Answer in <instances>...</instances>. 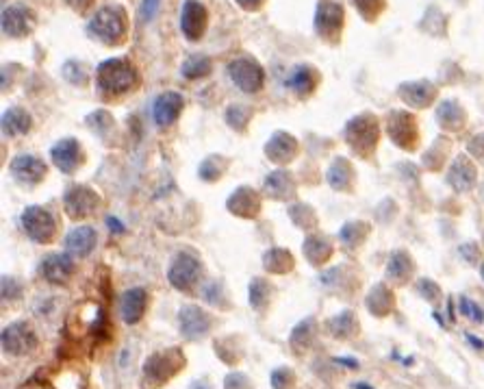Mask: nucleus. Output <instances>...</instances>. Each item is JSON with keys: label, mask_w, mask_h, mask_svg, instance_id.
Here are the masks:
<instances>
[{"label": "nucleus", "mask_w": 484, "mask_h": 389, "mask_svg": "<svg viewBox=\"0 0 484 389\" xmlns=\"http://www.w3.org/2000/svg\"><path fill=\"white\" fill-rule=\"evenodd\" d=\"M98 92L105 96H122L139 85L137 70L120 57L107 59L98 66Z\"/></svg>", "instance_id": "nucleus-1"}, {"label": "nucleus", "mask_w": 484, "mask_h": 389, "mask_svg": "<svg viewBox=\"0 0 484 389\" xmlns=\"http://www.w3.org/2000/svg\"><path fill=\"white\" fill-rule=\"evenodd\" d=\"M126 29H129V18H126V11L122 7L109 5L103 7L100 11H96V16L89 20L87 24V35L103 42V44H120L126 35Z\"/></svg>", "instance_id": "nucleus-2"}, {"label": "nucleus", "mask_w": 484, "mask_h": 389, "mask_svg": "<svg viewBox=\"0 0 484 389\" xmlns=\"http://www.w3.org/2000/svg\"><path fill=\"white\" fill-rule=\"evenodd\" d=\"M343 7L333 0H321L315 13V31L326 42H337L343 29Z\"/></svg>", "instance_id": "nucleus-3"}, {"label": "nucleus", "mask_w": 484, "mask_h": 389, "mask_svg": "<svg viewBox=\"0 0 484 389\" xmlns=\"http://www.w3.org/2000/svg\"><path fill=\"white\" fill-rule=\"evenodd\" d=\"M228 72H231L233 83L246 94H254V92H259L263 87V81H265L263 68L254 59H250V57L235 59L231 66H228Z\"/></svg>", "instance_id": "nucleus-4"}, {"label": "nucleus", "mask_w": 484, "mask_h": 389, "mask_svg": "<svg viewBox=\"0 0 484 389\" xmlns=\"http://www.w3.org/2000/svg\"><path fill=\"white\" fill-rule=\"evenodd\" d=\"M345 137L352 144V148L361 154H367L374 150L378 142V122L374 116H359L354 118L348 128H345Z\"/></svg>", "instance_id": "nucleus-5"}, {"label": "nucleus", "mask_w": 484, "mask_h": 389, "mask_svg": "<svg viewBox=\"0 0 484 389\" xmlns=\"http://www.w3.org/2000/svg\"><path fill=\"white\" fill-rule=\"evenodd\" d=\"M22 226L39 244H46V242L53 240L55 230H57L53 216H50L46 209H42V206H29V209L22 214Z\"/></svg>", "instance_id": "nucleus-6"}, {"label": "nucleus", "mask_w": 484, "mask_h": 389, "mask_svg": "<svg viewBox=\"0 0 484 389\" xmlns=\"http://www.w3.org/2000/svg\"><path fill=\"white\" fill-rule=\"evenodd\" d=\"M35 27V16L27 5H11L3 11V31L11 37H27Z\"/></svg>", "instance_id": "nucleus-7"}, {"label": "nucleus", "mask_w": 484, "mask_h": 389, "mask_svg": "<svg viewBox=\"0 0 484 389\" xmlns=\"http://www.w3.org/2000/svg\"><path fill=\"white\" fill-rule=\"evenodd\" d=\"M207 22H209L207 7L198 3V0H187L185 7H183V16H181V29H183L185 37L191 42L200 39L207 31Z\"/></svg>", "instance_id": "nucleus-8"}, {"label": "nucleus", "mask_w": 484, "mask_h": 389, "mask_svg": "<svg viewBox=\"0 0 484 389\" xmlns=\"http://www.w3.org/2000/svg\"><path fill=\"white\" fill-rule=\"evenodd\" d=\"M389 133L393 142H397L402 148H413L417 140V124L415 118L406 111H393L389 118Z\"/></svg>", "instance_id": "nucleus-9"}, {"label": "nucleus", "mask_w": 484, "mask_h": 389, "mask_svg": "<svg viewBox=\"0 0 484 389\" xmlns=\"http://www.w3.org/2000/svg\"><path fill=\"white\" fill-rule=\"evenodd\" d=\"M200 276V264L198 259L191 254H178L174 266L170 268V280L174 288L178 290H185L189 285L196 283V278Z\"/></svg>", "instance_id": "nucleus-10"}, {"label": "nucleus", "mask_w": 484, "mask_h": 389, "mask_svg": "<svg viewBox=\"0 0 484 389\" xmlns=\"http://www.w3.org/2000/svg\"><path fill=\"white\" fill-rule=\"evenodd\" d=\"M183 105H185V100H183L181 94L165 92L155 100V107H152V118H155V122L159 126H167L178 118V113L183 111Z\"/></svg>", "instance_id": "nucleus-11"}, {"label": "nucleus", "mask_w": 484, "mask_h": 389, "mask_svg": "<svg viewBox=\"0 0 484 389\" xmlns=\"http://www.w3.org/2000/svg\"><path fill=\"white\" fill-rule=\"evenodd\" d=\"M11 172L20 180V183H39L46 174V166L42 159L33 157V154H22L11 161Z\"/></svg>", "instance_id": "nucleus-12"}, {"label": "nucleus", "mask_w": 484, "mask_h": 389, "mask_svg": "<svg viewBox=\"0 0 484 389\" xmlns=\"http://www.w3.org/2000/svg\"><path fill=\"white\" fill-rule=\"evenodd\" d=\"M98 206V196L87 187H74L65 196V209L72 218H85Z\"/></svg>", "instance_id": "nucleus-13"}, {"label": "nucleus", "mask_w": 484, "mask_h": 389, "mask_svg": "<svg viewBox=\"0 0 484 389\" xmlns=\"http://www.w3.org/2000/svg\"><path fill=\"white\" fill-rule=\"evenodd\" d=\"M50 154H53L55 166L59 170H63V172H74L83 161V152H81V146H79V142H76V140L59 142Z\"/></svg>", "instance_id": "nucleus-14"}, {"label": "nucleus", "mask_w": 484, "mask_h": 389, "mask_svg": "<svg viewBox=\"0 0 484 389\" xmlns=\"http://www.w3.org/2000/svg\"><path fill=\"white\" fill-rule=\"evenodd\" d=\"M65 250L68 254H74V257H85L94 250L96 246V230L89 228V226H81V228H74L72 233H68L65 240Z\"/></svg>", "instance_id": "nucleus-15"}, {"label": "nucleus", "mask_w": 484, "mask_h": 389, "mask_svg": "<svg viewBox=\"0 0 484 389\" xmlns=\"http://www.w3.org/2000/svg\"><path fill=\"white\" fill-rule=\"evenodd\" d=\"M435 94L437 89L430 81H413V83H404L400 87V96L413 107H428L432 98H435Z\"/></svg>", "instance_id": "nucleus-16"}, {"label": "nucleus", "mask_w": 484, "mask_h": 389, "mask_svg": "<svg viewBox=\"0 0 484 389\" xmlns=\"http://www.w3.org/2000/svg\"><path fill=\"white\" fill-rule=\"evenodd\" d=\"M33 346V335L27 331L24 324H11L3 333V348L11 354H22L31 350Z\"/></svg>", "instance_id": "nucleus-17"}, {"label": "nucleus", "mask_w": 484, "mask_h": 389, "mask_svg": "<svg viewBox=\"0 0 484 389\" xmlns=\"http://www.w3.org/2000/svg\"><path fill=\"white\" fill-rule=\"evenodd\" d=\"M207 328H209V318L198 307H185L181 311V331L185 337L198 340V337L207 333Z\"/></svg>", "instance_id": "nucleus-18"}, {"label": "nucleus", "mask_w": 484, "mask_h": 389, "mask_svg": "<svg viewBox=\"0 0 484 389\" xmlns=\"http://www.w3.org/2000/svg\"><path fill=\"white\" fill-rule=\"evenodd\" d=\"M42 274L46 280L63 285L72 274V259L68 254H53L42 264Z\"/></svg>", "instance_id": "nucleus-19"}, {"label": "nucleus", "mask_w": 484, "mask_h": 389, "mask_svg": "<svg viewBox=\"0 0 484 389\" xmlns=\"http://www.w3.org/2000/svg\"><path fill=\"white\" fill-rule=\"evenodd\" d=\"M146 292L144 290H129L124 296H122V304H120V314H122V320L126 324H135L144 309H146Z\"/></svg>", "instance_id": "nucleus-20"}, {"label": "nucleus", "mask_w": 484, "mask_h": 389, "mask_svg": "<svg viewBox=\"0 0 484 389\" xmlns=\"http://www.w3.org/2000/svg\"><path fill=\"white\" fill-rule=\"evenodd\" d=\"M450 183L454 185V190H458V192H465V190H469L471 185H473V180H476V170H473V166L467 161V159H458L454 166H452V170H450Z\"/></svg>", "instance_id": "nucleus-21"}, {"label": "nucleus", "mask_w": 484, "mask_h": 389, "mask_svg": "<svg viewBox=\"0 0 484 389\" xmlns=\"http://www.w3.org/2000/svg\"><path fill=\"white\" fill-rule=\"evenodd\" d=\"M3 128L7 135H24L31 128V116L24 109H9L3 116Z\"/></svg>", "instance_id": "nucleus-22"}, {"label": "nucleus", "mask_w": 484, "mask_h": 389, "mask_svg": "<svg viewBox=\"0 0 484 389\" xmlns=\"http://www.w3.org/2000/svg\"><path fill=\"white\" fill-rule=\"evenodd\" d=\"M317 81V72L309 66H300L287 81V87H291L295 94H309L315 87Z\"/></svg>", "instance_id": "nucleus-23"}, {"label": "nucleus", "mask_w": 484, "mask_h": 389, "mask_svg": "<svg viewBox=\"0 0 484 389\" xmlns=\"http://www.w3.org/2000/svg\"><path fill=\"white\" fill-rule=\"evenodd\" d=\"M437 118L445 128H450V131H458V126H461L463 120H465L463 109L458 107V102H454V100H445L443 102V105L439 107Z\"/></svg>", "instance_id": "nucleus-24"}, {"label": "nucleus", "mask_w": 484, "mask_h": 389, "mask_svg": "<svg viewBox=\"0 0 484 389\" xmlns=\"http://www.w3.org/2000/svg\"><path fill=\"white\" fill-rule=\"evenodd\" d=\"M181 72L185 79H202V76H207L211 72V59L202 57V55H193L183 63Z\"/></svg>", "instance_id": "nucleus-25"}, {"label": "nucleus", "mask_w": 484, "mask_h": 389, "mask_svg": "<svg viewBox=\"0 0 484 389\" xmlns=\"http://www.w3.org/2000/svg\"><path fill=\"white\" fill-rule=\"evenodd\" d=\"M389 274L393 278H404L411 274V261L409 257H406L404 252H395L391 257V264H389Z\"/></svg>", "instance_id": "nucleus-26"}, {"label": "nucleus", "mask_w": 484, "mask_h": 389, "mask_svg": "<svg viewBox=\"0 0 484 389\" xmlns=\"http://www.w3.org/2000/svg\"><path fill=\"white\" fill-rule=\"evenodd\" d=\"M348 161H343V159H337L335 161V166L330 168V172H328V180H330V185L333 187H337V190H341V187H345V183H348V166H345Z\"/></svg>", "instance_id": "nucleus-27"}, {"label": "nucleus", "mask_w": 484, "mask_h": 389, "mask_svg": "<svg viewBox=\"0 0 484 389\" xmlns=\"http://www.w3.org/2000/svg\"><path fill=\"white\" fill-rule=\"evenodd\" d=\"M354 5L365 20H376L385 7V0H354Z\"/></svg>", "instance_id": "nucleus-28"}, {"label": "nucleus", "mask_w": 484, "mask_h": 389, "mask_svg": "<svg viewBox=\"0 0 484 389\" xmlns=\"http://www.w3.org/2000/svg\"><path fill=\"white\" fill-rule=\"evenodd\" d=\"M63 74H65V79L74 85H83L87 81V72L85 68L79 63V61H70L63 66Z\"/></svg>", "instance_id": "nucleus-29"}, {"label": "nucleus", "mask_w": 484, "mask_h": 389, "mask_svg": "<svg viewBox=\"0 0 484 389\" xmlns=\"http://www.w3.org/2000/svg\"><path fill=\"white\" fill-rule=\"evenodd\" d=\"M159 5H161V0H144L141 7H139V18H141L144 22H150L152 18L157 16Z\"/></svg>", "instance_id": "nucleus-30"}, {"label": "nucleus", "mask_w": 484, "mask_h": 389, "mask_svg": "<svg viewBox=\"0 0 484 389\" xmlns=\"http://www.w3.org/2000/svg\"><path fill=\"white\" fill-rule=\"evenodd\" d=\"M461 311L465 316H469L473 322H482L484 320V314H482V309L476 304V302H471V300H467V298H463L461 300Z\"/></svg>", "instance_id": "nucleus-31"}, {"label": "nucleus", "mask_w": 484, "mask_h": 389, "mask_svg": "<svg viewBox=\"0 0 484 389\" xmlns=\"http://www.w3.org/2000/svg\"><path fill=\"white\" fill-rule=\"evenodd\" d=\"M471 152L476 154L478 159H484V135H480V137H476L471 142Z\"/></svg>", "instance_id": "nucleus-32"}, {"label": "nucleus", "mask_w": 484, "mask_h": 389, "mask_svg": "<svg viewBox=\"0 0 484 389\" xmlns=\"http://www.w3.org/2000/svg\"><path fill=\"white\" fill-rule=\"evenodd\" d=\"M74 11H85L94 5V0H65Z\"/></svg>", "instance_id": "nucleus-33"}, {"label": "nucleus", "mask_w": 484, "mask_h": 389, "mask_svg": "<svg viewBox=\"0 0 484 389\" xmlns=\"http://www.w3.org/2000/svg\"><path fill=\"white\" fill-rule=\"evenodd\" d=\"M235 3L241 5L243 9H250V11H252V9H259V5L263 3V0H235Z\"/></svg>", "instance_id": "nucleus-34"}, {"label": "nucleus", "mask_w": 484, "mask_h": 389, "mask_svg": "<svg viewBox=\"0 0 484 389\" xmlns=\"http://www.w3.org/2000/svg\"><path fill=\"white\" fill-rule=\"evenodd\" d=\"M467 340H469V342H471V344H473L476 348H480V350L484 348V344H482L480 340H476V335H467Z\"/></svg>", "instance_id": "nucleus-35"}, {"label": "nucleus", "mask_w": 484, "mask_h": 389, "mask_svg": "<svg viewBox=\"0 0 484 389\" xmlns=\"http://www.w3.org/2000/svg\"><path fill=\"white\" fill-rule=\"evenodd\" d=\"M482 276H484V268H482Z\"/></svg>", "instance_id": "nucleus-36"}]
</instances>
